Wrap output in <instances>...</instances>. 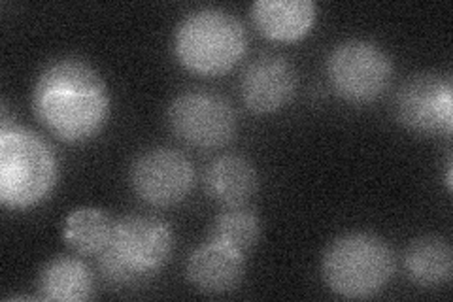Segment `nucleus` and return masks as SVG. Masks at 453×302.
Returning a JSON list of instances; mask_svg holds the SVG:
<instances>
[{"label": "nucleus", "mask_w": 453, "mask_h": 302, "mask_svg": "<svg viewBox=\"0 0 453 302\" xmlns=\"http://www.w3.org/2000/svg\"><path fill=\"white\" fill-rule=\"evenodd\" d=\"M31 103L40 123L68 143L93 140L108 123L111 110L104 78L76 57H63L42 68Z\"/></svg>", "instance_id": "f257e3e1"}, {"label": "nucleus", "mask_w": 453, "mask_h": 302, "mask_svg": "<svg viewBox=\"0 0 453 302\" xmlns=\"http://www.w3.org/2000/svg\"><path fill=\"white\" fill-rule=\"evenodd\" d=\"M59 182V159L35 131L3 120L0 128V203L28 210L44 203Z\"/></svg>", "instance_id": "f03ea898"}, {"label": "nucleus", "mask_w": 453, "mask_h": 302, "mask_svg": "<svg viewBox=\"0 0 453 302\" xmlns=\"http://www.w3.org/2000/svg\"><path fill=\"white\" fill-rule=\"evenodd\" d=\"M174 233L168 223L150 215H127L113 225L110 246L98 253V268L111 285H138L170 261Z\"/></svg>", "instance_id": "7ed1b4c3"}, {"label": "nucleus", "mask_w": 453, "mask_h": 302, "mask_svg": "<svg viewBox=\"0 0 453 302\" xmlns=\"http://www.w3.org/2000/svg\"><path fill=\"white\" fill-rule=\"evenodd\" d=\"M176 59L195 74L219 76L231 70L248 50L246 28L231 12L198 8L174 31Z\"/></svg>", "instance_id": "20e7f679"}, {"label": "nucleus", "mask_w": 453, "mask_h": 302, "mask_svg": "<svg viewBox=\"0 0 453 302\" xmlns=\"http://www.w3.org/2000/svg\"><path fill=\"white\" fill-rule=\"evenodd\" d=\"M395 257L388 242L372 233H346L334 238L321 257V276L344 298H368L389 283Z\"/></svg>", "instance_id": "39448f33"}, {"label": "nucleus", "mask_w": 453, "mask_h": 302, "mask_svg": "<svg viewBox=\"0 0 453 302\" xmlns=\"http://www.w3.org/2000/svg\"><path fill=\"white\" fill-rule=\"evenodd\" d=\"M327 76L338 97L348 103H371L388 89L393 61L388 51L368 40H346L329 53Z\"/></svg>", "instance_id": "423d86ee"}, {"label": "nucleus", "mask_w": 453, "mask_h": 302, "mask_svg": "<svg viewBox=\"0 0 453 302\" xmlns=\"http://www.w3.org/2000/svg\"><path fill=\"white\" fill-rule=\"evenodd\" d=\"M173 133L193 148L216 150L236 133V113L229 100L211 91H186L168 106Z\"/></svg>", "instance_id": "0eeeda50"}, {"label": "nucleus", "mask_w": 453, "mask_h": 302, "mask_svg": "<svg viewBox=\"0 0 453 302\" xmlns=\"http://www.w3.org/2000/svg\"><path fill=\"white\" fill-rule=\"evenodd\" d=\"M396 120L418 135L453 131V85L449 76L416 74L404 81L395 100Z\"/></svg>", "instance_id": "6e6552de"}, {"label": "nucleus", "mask_w": 453, "mask_h": 302, "mask_svg": "<svg viewBox=\"0 0 453 302\" xmlns=\"http://www.w3.org/2000/svg\"><path fill=\"white\" fill-rule=\"evenodd\" d=\"M129 182L140 200L151 206H174L186 198L195 183V170L186 155L170 148H153L140 153Z\"/></svg>", "instance_id": "1a4fd4ad"}, {"label": "nucleus", "mask_w": 453, "mask_h": 302, "mask_svg": "<svg viewBox=\"0 0 453 302\" xmlns=\"http://www.w3.org/2000/svg\"><path fill=\"white\" fill-rule=\"evenodd\" d=\"M296 81V70L288 57L261 55L240 78V95L251 112L273 113L291 103Z\"/></svg>", "instance_id": "9d476101"}, {"label": "nucleus", "mask_w": 453, "mask_h": 302, "mask_svg": "<svg viewBox=\"0 0 453 302\" xmlns=\"http://www.w3.org/2000/svg\"><path fill=\"white\" fill-rule=\"evenodd\" d=\"M246 255L223 246L216 240H206L196 246L186 265L188 280L196 291L223 295L236 290L246 272Z\"/></svg>", "instance_id": "9b49d317"}, {"label": "nucleus", "mask_w": 453, "mask_h": 302, "mask_svg": "<svg viewBox=\"0 0 453 302\" xmlns=\"http://www.w3.org/2000/svg\"><path fill=\"white\" fill-rule=\"evenodd\" d=\"M318 18L311 0H257L251 4V19L257 31L271 40L295 42L310 33Z\"/></svg>", "instance_id": "f8f14e48"}, {"label": "nucleus", "mask_w": 453, "mask_h": 302, "mask_svg": "<svg viewBox=\"0 0 453 302\" xmlns=\"http://www.w3.org/2000/svg\"><path fill=\"white\" fill-rule=\"evenodd\" d=\"M204 187L216 203L226 208L244 206L257 193L259 174L246 157L221 155L208 165Z\"/></svg>", "instance_id": "ddd939ff"}, {"label": "nucleus", "mask_w": 453, "mask_h": 302, "mask_svg": "<svg viewBox=\"0 0 453 302\" xmlns=\"http://www.w3.org/2000/svg\"><path fill=\"white\" fill-rule=\"evenodd\" d=\"M93 295V275L76 257H55L38 275V298L83 302Z\"/></svg>", "instance_id": "4468645a"}, {"label": "nucleus", "mask_w": 453, "mask_h": 302, "mask_svg": "<svg viewBox=\"0 0 453 302\" xmlns=\"http://www.w3.org/2000/svg\"><path fill=\"white\" fill-rule=\"evenodd\" d=\"M408 278L419 287H441L449 282L453 253L449 244L438 236H421L404 253Z\"/></svg>", "instance_id": "2eb2a0df"}, {"label": "nucleus", "mask_w": 453, "mask_h": 302, "mask_svg": "<svg viewBox=\"0 0 453 302\" xmlns=\"http://www.w3.org/2000/svg\"><path fill=\"white\" fill-rule=\"evenodd\" d=\"M113 223L101 208L83 206L68 213L63 227V238L70 248L81 255L103 253L111 240Z\"/></svg>", "instance_id": "dca6fc26"}, {"label": "nucleus", "mask_w": 453, "mask_h": 302, "mask_svg": "<svg viewBox=\"0 0 453 302\" xmlns=\"http://www.w3.org/2000/svg\"><path fill=\"white\" fill-rule=\"evenodd\" d=\"M261 238V220L244 206H233L221 212L210 227V240L246 255Z\"/></svg>", "instance_id": "f3484780"}]
</instances>
